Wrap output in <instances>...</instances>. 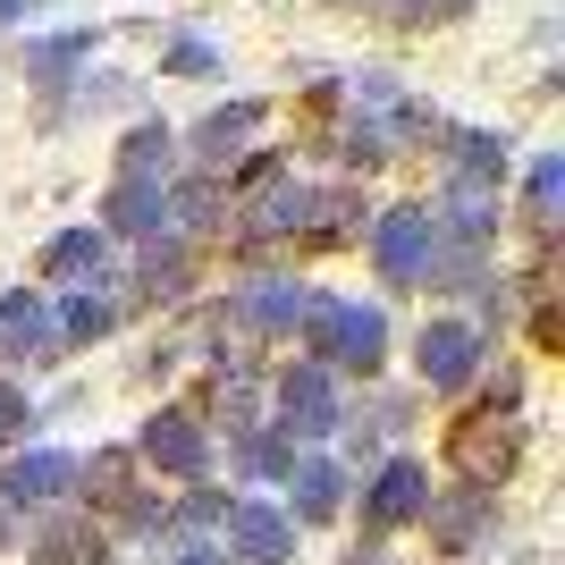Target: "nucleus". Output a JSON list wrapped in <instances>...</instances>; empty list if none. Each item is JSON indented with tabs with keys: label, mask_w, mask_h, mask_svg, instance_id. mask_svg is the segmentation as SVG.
<instances>
[{
	"label": "nucleus",
	"mask_w": 565,
	"mask_h": 565,
	"mask_svg": "<svg viewBox=\"0 0 565 565\" xmlns=\"http://www.w3.org/2000/svg\"><path fill=\"white\" fill-rule=\"evenodd\" d=\"M372 228V203L354 178H330V186H312V220H305V254H338L354 236Z\"/></svg>",
	"instance_id": "2eb2a0df"
},
{
	"label": "nucleus",
	"mask_w": 565,
	"mask_h": 565,
	"mask_svg": "<svg viewBox=\"0 0 565 565\" xmlns=\"http://www.w3.org/2000/svg\"><path fill=\"white\" fill-rule=\"evenodd\" d=\"M178 565H220V557H212V548H186V557H178Z\"/></svg>",
	"instance_id": "7c9ffc66"
},
{
	"label": "nucleus",
	"mask_w": 565,
	"mask_h": 565,
	"mask_svg": "<svg viewBox=\"0 0 565 565\" xmlns=\"http://www.w3.org/2000/svg\"><path fill=\"white\" fill-rule=\"evenodd\" d=\"M296 523H330L338 515V498H347V472L330 465V456H296Z\"/></svg>",
	"instance_id": "5701e85b"
},
{
	"label": "nucleus",
	"mask_w": 565,
	"mask_h": 565,
	"mask_svg": "<svg viewBox=\"0 0 565 565\" xmlns=\"http://www.w3.org/2000/svg\"><path fill=\"white\" fill-rule=\"evenodd\" d=\"M330 9H347V18H380V0H330Z\"/></svg>",
	"instance_id": "c756f323"
},
{
	"label": "nucleus",
	"mask_w": 565,
	"mask_h": 565,
	"mask_svg": "<svg viewBox=\"0 0 565 565\" xmlns=\"http://www.w3.org/2000/svg\"><path fill=\"white\" fill-rule=\"evenodd\" d=\"M430 507V465L423 456H388V465L372 472V490H363V523L372 532H405V523H423Z\"/></svg>",
	"instance_id": "9d476101"
},
{
	"label": "nucleus",
	"mask_w": 565,
	"mask_h": 565,
	"mask_svg": "<svg viewBox=\"0 0 565 565\" xmlns=\"http://www.w3.org/2000/svg\"><path fill=\"white\" fill-rule=\"evenodd\" d=\"M25 423H34V397H25L18 380H0V448H18Z\"/></svg>",
	"instance_id": "bb28decb"
},
{
	"label": "nucleus",
	"mask_w": 565,
	"mask_h": 565,
	"mask_svg": "<svg viewBox=\"0 0 565 565\" xmlns=\"http://www.w3.org/2000/svg\"><path fill=\"white\" fill-rule=\"evenodd\" d=\"M43 0H0V25H18V18H34Z\"/></svg>",
	"instance_id": "c85d7f7f"
},
{
	"label": "nucleus",
	"mask_w": 565,
	"mask_h": 565,
	"mask_svg": "<svg viewBox=\"0 0 565 565\" xmlns=\"http://www.w3.org/2000/svg\"><path fill=\"white\" fill-rule=\"evenodd\" d=\"M557 212H565V161L532 152L523 161V220H532V254H557Z\"/></svg>",
	"instance_id": "a211bd4d"
},
{
	"label": "nucleus",
	"mask_w": 565,
	"mask_h": 565,
	"mask_svg": "<svg viewBox=\"0 0 565 565\" xmlns=\"http://www.w3.org/2000/svg\"><path fill=\"white\" fill-rule=\"evenodd\" d=\"M161 68H169V76H220V43L178 25V34H161Z\"/></svg>",
	"instance_id": "393cba45"
},
{
	"label": "nucleus",
	"mask_w": 565,
	"mask_h": 565,
	"mask_svg": "<svg viewBox=\"0 0 565 565\" xmlns=\"http://www.w3.org/2000/svg\"><path fill=\"white\" fill-rule=\"evenodd\" d=\"M430 228L448 236V245H472V254H490L498 245V228H507V203H498L490 186H439L430 194Z\"/></svg>",
	"instance_id": "9b49d317"
},
{
	"label": "nucleus",
	"mask_w": 565,
	"mask_h": 565,
	"mask_svg": "<svg viewBox=\"0 0 565 565\" xmlns=\"http://www.w3.org/2000/svg\"><path fill=\"white\" fill-rule=\"evenodd\" d=\"M423 523H430V541H439V548H472L481 532H490V490L430 498V507H423Z\"/></svg>",
	"instance_id": "4be33fe9"
},
{
	"label": "nucleus",
	"mask_w": 565,
	"mask_h": 565,
	"mask_svg": "<svg viewBox=\"0 0 565 565\" xmlns=\"http://www.w3.org/2000/svg\"><path fill=\"white\" fill-rule=\"evenodd\" d=\"M0 354H9V363H51V354H60L43 287H9V296H0Z\"/></svg>",
	"instance_id": "4468645a"
},
{
	"label": "nucleus",
	"mask_w": 565,
	"mask_h": 565,
	"mask_svg": "<svg viewBox=\"0 0 565 565\" xmlns=\"http://www.w3.org/2000/svg\"><path fill=\"white\" fill-rule=\"evenodd\" d=\"M472 414H523V363H498L472 380Z\"/></svg>",
	"instance_id": "a878e982"
},
{
	"label": "nucleus",
	"mask_w": 565,
	"mask_h": 565,
	"mask_svg": "<svg viewBox=\"0 0 565 565\" xmlns=\"http://www.w3.org/2000/svg\"><path fill=\"white\" fill-rule=\"evenodd\" d=\"M372 270L388 287H423V270H430V254H439V228H430V203H388V212H372Z\"/></svg>",
	"instance_id": "20e7f679"
},
{
	"label": "nucleus",
	"mask_w": 565,
	"mask_h": 565,
	"mask_svg": "<svg viewBox=\"0 0 565 565\" xmlns=\"http://www.w3.org/2000/svg\"><path fill=\"white\" fill-rule=\"evenodd\" d=\"M270 118V102H254V94H236V102H220V110H203L194 118V136H186V152H194V169L203 178H228L245 152H254V127Z\"/></svg>",
	"instance_id": "1a4fd4ad"
},
{
	"label": "nucleus",
	"mask_w": 565,
	"mask_h": 565,
	"mask_svg": "<svg viewBox=\"0 0 565 565\" xmlns=\"http://www.w3.org/2000/svg\"><path fill=\"white\" fill-rule=\"evenodd\" d=\"M127 312H118V287H68V305H51V330H60V354L68 347H102Z\"/></svg>",
	"instance_id": "f3484780"
},
{
	"label": "nucleus",
	"mask_w": 565,
	"mask_h": 565,
	"mask_svg": "<svg viewBox=\"0 0 565 565\" xmlns=\"http://www.w3.org/2000/svg\"><path fill=\"white\" fill-rule=\"evenodd\" d=\"M220 515H228V507H220V490H194L186 507H178V523H220Z\"/></svg>",
	"instance_id": "cd10ccee"
},
{
	"label": "nucleus",
	"mask_w": 565,
	"mask_h": 565,
	"mask_svg": "<svg viewBox=\"0 0 565 565\" xmlns=\"http://www.w3.org/2000/svg\"><path fill=\"white\" fill-rule=\"evenodd\" d=\"M270 397H279V439H321V430H338L347 423V405H338V372H321V363H287L279 372V388H270Z\"/></svg>",
	"instance_id": "6e6552de"
},
{
	"label": "nucleus",
	"mask_w": 565,
	"mask_h": 565,
	"mask_svg": "<svg viewBox=\"0 0 565 565\" xmlns=\"http://www.w3.org/2000/svg\"><path fill=\"white\" fill-rule=\"evenodd\" d=\"M136 465L169 472V481H203V472H212V430H203V414H194V405H161V414L136 430Z\"/></svg>",
	"instance_id": "423d86ee"
},
{
	"label": "nucleus",
	"mask_w": 565,
	"mask_h": 565,
	"mask_svg": "<svg viewBox=\"0 0 565 565\" xmlns=\"http://www.w3.org/2000/svg\"><path fill=\"white\" fill-rule=\"evenodd\" d=\"M34 270H43L51 287H110L118 279V245L102 228H60L43 254H34Z\"/></svg>",
	"instance_id": "f8f14e48"
},
{
	"label": "nucleus",
	"mask_w": 565,
	"mask_h": 565,
	"mask_svg": "<svg viewBox=\"0 0 565 565\" xmlns=\"http://www.w3.org/2000/svg\"><path fill=\"white\" fill-rule=\"evenodd\" d=\"M169 228V178L152 186V178H118L110 203H102V236H127V245H143V236H161Z\"/></svg>",
	"instance_id": "dca6fc26"
},
{
	"label": "nucleus",
	"mask_w": 565,
	"mask_h": 565,
	"mask_svg": "<svg viewBox=\"0 0 565 565\" xmlns=\"http://www.w3.org/2000/svg\"><path fill=\"white\" fill-rule=\"evenodd\" d=\"M380 18L397 25V34H439V25L472 18V0H380Z\"/></svg>",
	"instance_id": "b1692460"
},
{
	"label": "nucleus",
	"mask_w": 565,
	"mask_h": 565,
	"mask_svg": "<svg viewBox=\"0 0 565 565\" xmlns=\"http://www.w3.org/2000/svg\"><path fill=\"white\" fill-rule=\"evenodd\" d=\"M414 372L430 388H472V380L490 372V330L472 321V312H439L414 330Z\"/></svg>",
	"instance_id": "7ed1b4c3"
},
{
	"label": "nucleus",
	"mask_w": 565,
	"mask_h": 565,
	"mask_svg": "<svg viewBox=\"0 0 565 565\" xmlns=\"http://www.w3.org/2000/svg\"><path fill=\"white\" fill-rule=\"evenodd\" d=\"M305 347L321 372H363L372 380L380 363H388V312L380 305H354V296H312L305 305Z\"/></svg>",
	"instance_id": "f257e3e1"
},
{
	"label": "nucleus",
	"mask_w": 565,
	"mask_h": 565,
	"mask_svg": "<svg viewBox=\"0 0 565 565\" xmlns=\"http://www.w3.org/2000/svg\"><path fill=\"white\" fill-rule=\"evenodd\" d=\"M228 532L245 565H287V548H296V523L279 507H228Z\"/></svg>",
	"instance_id": "aec40b11"
},
{
	"label": "nucleus",
	"mask_w": 565,
	"mask_h": 565,
	"mask_svg": "<svg viewBox=\"0 0 565 565\" xmlns=\"http://www.w3.org/2000/svg\"><path fill=\"white\" fill-rule=\"evenodd\" d=\"M305 305H312V287L254 270V279H236L228 296H220V321H228L236 338H287L296 321H305Z\"/></svg>",
	"instance_id": "0eeeda50"
},
{
	"label": "nucleus",
	"mask_w": 565,
	"mask_h": 565,
	"mask_svg": "<svg viewBox=\"0 0 565 565\" xmlns=\"http://www.w3.org/2000/svg\"><path fill=\"white\" fill-rule=\"evenodd\" d=\"M448 465L465 472V490H490V481H507V472L523 465V414H456L448 423Z\"/></svg>",
	"instance_id": "f03ea898"
},
{
	"label": "nucleus",
	"mask_w": 565,
	"mask_h": 565,
	"mask_svg": "<svg viewBox=\"0 0 565 565\" xmlns=\"http://www.w3.org/2000/svg\"><path fill=\"white\" fill-rule=\"evenodd\" d=\"M68 481H76V456H60V448H18V456H9V472H0V490L18 498V507L60 498Z\"/></svg>",
	"instance_id": "6ab92c4d"
},
{
	"label": "nucleus",
	"mask_w": 565,
	"mask_h": 565,
	"mask_svg": "<svg viewBox=\"0 0 565 565\" xmlns=\"http://www.w3.org/2000/svg\"><path fill=\"white\" fill-rule=\"evenodd\" d=\"M169 161H178V136H169V118H136V127L118 136V152H110L118 178H152V186L169 178Z\"/></svg>",
	"instance_id": "412c9836"
},
{
	"label": "nucleus",
	"mask_w": 565,
	"mask_h": 565,
	"mask_svg": "<svg viewBox=\"0 0 565 565\" xmlns=\"http://www.w3.org/2000/svg\"><path fill=\"white\" fill-rule=\"evenodd\" d=\"M439 161H448L456 186H490V194H507L515 143L498 136V127H465V118H448V143H439Z\"/></svg>",
	"instance_id": "ddd939ff"
},
{
	"label": "nucleus",
	"mask_w": 565,
	"mask_h": 565,
	"mask_svg": "<svg viewBox=\"0 0 565 565\" xmlns=\"http://www.w3.org/2000/svg\"><path fill=\"white\" fill-rule=\"evenodd\" d=\"M186 296H194V245L178 228L143 236L136 262H127V296H118V312H127V305L161 312V305H186Z\"/></svg>",
	"instance_id": "39448f33"
}]
</instances>
